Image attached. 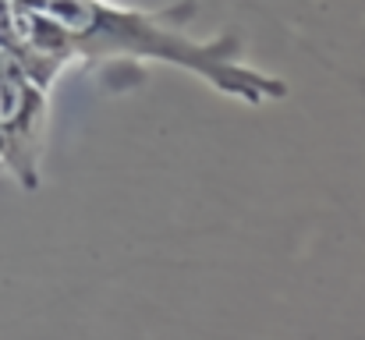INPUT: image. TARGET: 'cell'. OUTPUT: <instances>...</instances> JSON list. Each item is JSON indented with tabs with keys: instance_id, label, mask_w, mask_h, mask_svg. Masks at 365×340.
Here are the masks:
<instances>
[{
	"instance_id": "obj_1",
	"label": "cell",
	"mask_w": 365,
	"mask_h": 340,
	"mask_svg": "<svg viewBox=\"0 0 365 340\" xmlns=\"http://www.w3.org/2000/svg\"><path fill=\"white\" fill-rule=\"evenodd\" d=\"M21 4L61 21L71 32L75 50L86 53L89 61H100L110 53L160 57V61H170V64H181V68L202 75L217 89L245 96L252 103L262 96H284L280 82L262 78L231 61L238 50V39H217L210 46L188 43L178 29L167 25L174 18V11H149V14L145 11H118V7H107L96 0H21Z\"/></svg>"
},
{
	"instance_id": "obj_2",
	"label": "cell",
	"mask_w": 365,
	"mask_h": 340,
	"mask_svg": "<svg viewBox=\"0 0 365 340\" xmlns=\"http://www.w3.org/2000/svg\"><path fill=\"white\" fill-rule=\"evenodd\" d=\"M43 131V89L21 64L0 71V163H7L25 188H36V149Z\"/></svg>"
}]
</instances>
